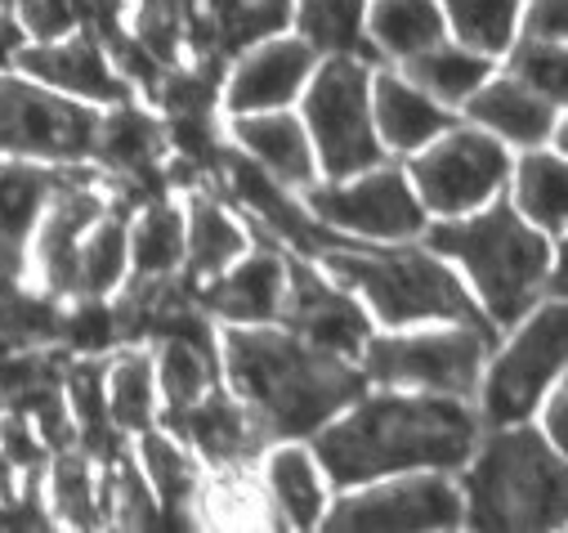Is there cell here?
<instances>
[{"mask_svg": "<svg viewBox=\"0 0 568 533\" xmlns=\"http://www.w3.org/2000/svg\"><path fill=\"white\" fill-rule=\"evenodd\" d=\"M479 431L457 394H372L314 431V457L336 489H358L403 471H457L479 449Z\"/></svg>", "mask_w": 568, "mask_h": 533, "instance_id": "6da1fadb", "label": "cell"}, {"mask_svg": "<svg viewBox=\"0 0 568 533\" xmlns=\"http://www.w3.org/2000/svg\"><path fill=\"white\" fill-rule=\"evenodd\" d=\"M224 372L237 404L268 444L314 435L367 394V376L354 368V359L327 354L296 332H273L260 323L224 332Z\"/></svg>", "mask_w": 568, "mask_h": 533, "instance_id": "7a4b0ae2", "label": "cell"}, {"mask_svg": "<svg viewBox=\"0 0 568 533\" xmlns=\"http://www.w3.org/2000/svg\"><path fill=\"white\" fill-rule=\"evenodd\" d=\"M318 260L327 264L332 279H341L345 288L363 292L372 301V310L381 314V323H389V328L453 319V323H466L484 341L497 345L493 319L470 301V292L462 288V279L448 270V264L435 251L345 242V247L323 251Z\"/></svg>", "mask_w": 568, "mask_h": 533, "instance_id": "3957f363", "label": "cell"}, {"mask_svg": "<svg viewBox=\"0 0 568 533\" xmlns=\"http://www.w3.org/2000/svg\"><path fill=\"white\" fill-rule=\"evenodd\" d=\"M420 233L435 255H457L470 270L493 328H510L528 310H537L541 283L550 274L555 255H550L541 229L519 220L510 198H497L484 215L448 220V224L420 229Z\"/></svg>", "mask_w": 568, "mask_h": 533, "instance_id": "277c9868", "label": "cell"}, {"mask_svg": "<svg viewBox=\"0 0 568 533\" xmlns=\"http://www.w3.org/2000/svg\"><path fill=\"white\" fill-rule=\"evenodd\" d=\"M466 511L475 529H559L564 524V457L541 435L519 426H493L484 449L470 453Z\"/></svg>", "mask_w": 568, "mask_h": 533, "instance_id": "5b68a950", "label": "cell"}, {"mask_svg": "<svg viewBox=\"0 0 568 533\" xmlns=\"http://www.w3.org/2000/svg\"><path fill=\"white\" fill-rule=\"evenodd\" d=\"M305 121L314 130L318 162L332 180H349L385 162V149L372 125V63L332 54L310 86Z\"/></svg>", "mask_w": 568, "mask_h": 533, "instance_id": "8992f818", "label": "cell"}, {"mask_svg": "<svg viewBox=\"0 0 568 533\" xmlns=\"http://www.w3.org/2000/svg\"><path fill=\"white\" fill-rule=\"evenodd\" d=\"M493 341H484L475 328L457 332H420V336H367L358 359L363 376L381 385H416L430 394H475L479 368Z\"/></svg>", "mask_w": 568, "mask_h": 533, "instance_id": "52a82bcc", "label": "cell"}, {"mask_svg": "<svg viewBox=\"0 0 568 533\" xmlns=\"http://www.w3.org/2000/svg\"><path fill=\"white\" fill-rule=\"evenodd\" d=\"M99 112L41 81L0 77V153L37 162H90Z\"/></svg>", "mask_w": 568, "mask_h": 533, "instance_id": "ba28073f", "label": "cell"}, {"mask_svg": "<svg viewBox=\"0 0 568 533\" xmlns=\"http://www.w3.org/2000/svg\"><path fill=\"white\" fill-rule=\"evenodd\" d=\"M532 314V310H528ZM564 301L550 296V305H541L524 328L519 336L501 350V359L493 363L488 372V385H484V426H519L537 413L541 394L555 385L559 368H564Z\"/></svg>", "mask_w": 568, "mask_h": 533, "instance_id": "9c48e42d", "label": "cell"}, {"mask_svg": "<svg viewBox=\"0 0 568 533\" xmlns=\"http://www.w3.org/2000/svg\"><path fill=\"white\" fill-rule=\"evenodd\" d=\"M305 207L354 238H376V242H407L425 229V207L412 193L407 175L398 167H372L358 171L349 184H327V189H305Z\"/></svg>", "mask_w": 568, "mask_h": 533, "instance_id": "30bf717a", "label": "cell"}, {"mask_svg": "<svg viewBox=\"0 0 568 533\" xmlns=\"http://www.w3.org/2000/svg\"><path fill=\"white\" fill-rule=\"evenodd\" d=\"M420 207H430L439 215H466L475 207H484L510 175V158L506 149L484 135L475 125L453 130L448 140H439L430 153L412 158L407 167Z\"/></svg>", "mask_w": 568, "mask_h": 533, "instance_id": "8fae6325", "label": "cell"}, {"mask_svg": "<svg viewBox=\"0 0 568 533\" xmlns=\"http://www.w3.org/2000/svg\"><path fill=\"white\" fill-rule=\"evenodd\" d=\"M462 520H466L462 489L448 475L430 471L341 497L336 511L327 515V529H457Z\"/></svg>", "mask_w": 568, "mask_h": 533, "instance_id": "7c38bea8", "label": "cell"}, {"mask_svg": "<svg viewBox=\"0 0 568 533\" xmlns=\"http://www.w3.org/2000/svg\"><path fill=\"white\" fill-rule=\"evenodd\" d=\"M220 180H224V189L242 202V211H246L251 220H260V229H264L277 247H292V251L305 255V260H318L323 251L354 242V238H345L341 229H332V224H323L318 215H310L264 167H255V162H251L246 153H237V149H224Z\"/></svg>", "mask_w": 568, "mask_h": 533, "instance_id": "4fadbf2b", "label": "cell"}, {"mask_svg": "<svg viewBox=\"0 0 568 533\" xmlns=\"http://www.w3.org/2000/svg\"><path fill=\"white\" fill-rule=\"evenodd\" d=\"M277 323L296 332L301 341H310L327 354H341V359H358L363 341L372 336L363 305L349 292L332 288L305 255L287 260V296H282Z\"/></svg>", "mask_w": 568, "mask_h": 533, "instance_id": "5bb4252c", "label": "cell"}, {"mask_svg": "<svg viewBox=\"0 0 568 533\" xmlns=\"http://www.w3.org/2000/svg\"><path fill=\"white\" fill-rule=\"evenodd\" d=\"M108 211V193L99 189V171H81L77 180L59 184L37 220V270L45 283V296L72 301L77 283V247L85 229Z\"/></svg>", "mask_w": 568, "mask_h": 533, "instance_id": "9a60e30c", "label": "cell"}, {"mask_svg": "<svg viewBox=\"0 0 568 533\" xmlns=\"http://www.w3.org/2000/svg\"><path fill=\"white\" fill-rule=\"evenodd\" d=\"M166 435H175L180 444L197 449L206 466L224 471V466H255V457L264 453V435L251 422V413L229 399L220 385H211L202 399L184 409H162V418H153Z\"/></svg>", "mask_w": 568, "mask_h": 533, "instance_id": "2e32d148", "label": "cell"}, {"mask_svg": "<svg viewBox=\"0 0 568 533\" xmlns=\"http://www.w3.org/2000/svg\"><path fill=\"white\" fill-rule=\"evenodd\" d=\"M14 68L37 77L41 86H54L59 94H81L94 103H130L134 86L112 68V59L103 54V46L94 41L90 28H81L72 41L59 37V46H37V50H19Z\"/></svg>", "mask_w": 568, "mask_h": 533, "instance_id": "e0dca14e", "label": "cell"}, {"mask_svg": "<svg viewBox=\"0 0 568 533\" xmlns=\"http://www.w3.org/2000/svg\"><path fill=\"white\" fill-rule=\"evenodd\" d=\"M81 171L77 162H0V274L23 279L28 242L50 193Z\"/></svg>", "mask_w": 568, "mask_h": 533, "instance_id": "ac0fdd59", "label": "cell"}, {"mask_svg": "<svg viewBox=\"0 0 568 533\" xmlns=\"http://www.w3.org/2000/svg\"><path fill=\"white\" fill-rule=\"evenodd\" d=\"M282 296H287V260H282V247H260L242 264H229L215 279L197 283L202 310L229 323H277Z\"/></svg>", "mask_w": 568, "mask_h": 533, "instance_id": "d6986e66", "label": "cell"}, {"mask_svg": "<svg viewBox=\"0 0 568 533\" xmlns=\"http://www.w3.org/2000/svg\"><path fill=\"white\" fill-rule=\"evenodd\" d=\"M292 23V0H197L184 46L193 54H220L224 63L246 54L255 41L277 37Z\"/></svg>", "mask_w": 568, "mask_h": 533, "instance_id": "ffe728a7", "label": "cell"}, {"mask_svg": "<svg viewBox=\"0 0 568 533\" xmlns=\"http://www.w3.org/2000/svg\"><path fill=\"white\" fill-rule=\"evenodd\" d=\"M318 50L310 41H268L260 50H251L229 86V108L233 112H268L292 103L305 86V77L314 72Z\"/></svg>", "mask_w": 568, "mask_h": 533, "instance_id": "44dd1931", "label": "cell"}, {"mask_svg": "<svg viewBox=\"0 0 568 533\" xmlns=\"http://www.w3.org/2000/svg\"><path fill=\"white\" fill-rule=\"evenodd\" d=\"M372 125L381 130L385 149L394 153H412L420 144H430L435 135L457 125L453 112H444L425 90H416L407 77H394V72H381L372 81Z\"/></svg>", "mask_w": 568, "mask_h": 533, "instance_id": "7402d4cb", "label": "cell"}, {"mask_svg": "<svg viewBox=\"0 0 568 533\" xmlns=\"http://www.w3.org/2000/svg\"><path fill=\"white\" fill-rule=\"evenodd\" d=\"M466 112H470V121H475V125L497 130L501 140L524 144V149H537V144H546V140H550L559 103H550L546 94L528 90L524 81H515V77L506 72L501 81L479 86V90L466 99Z\"/></svg>", "mask_w": 568, "mask_h": 533, "instance_id": "603a6c76", "label": "cell"}, {"mask_svg": "<svg viewBox=\"0 0 568 533\" xmlns=\"http://www.w3.org/2000/svg\"><path fill=\"white\" fill-rule=\"evenodd\" d=\"M233 140L246 149L255 167H264L277 184H314V153L305 125L287 112H242L233 121Z\"/></svg>", "mask_w": 568, "mask_h": 533, "instance_id": "cb8c5ba5", "label": "cell"}, {"mask_svg": "<svg viewBox=\"0 0 568 533\" xmlns=\"http://www.w3.org/2000/svg\"><path fill=\"white\" fill-rule=\"evenodd\" d=\"M139 453H144L149 484L158 493L166 529H193L197 524V484H202L197 462L184 453V444H175L171 435H158L153 426L139 431Z\"/></svg>", "mask_w": 568, "mask_h": 533, "instance_id": "d4e9b609", "label": "cell"}, {"mask_svg": "<svg viewBox=\"0 0 568 533\" xmlns=\"http://www.w3.org/2000/svg\"><path fill=\"white\" fill-rule=\"evenodd\" d=\"M242 251H246V233L229 220V211L211 193L193 189V202H189V238H184V264H180V270L193 283H206L220 270H229V264Z\"/></svg>", "mask_w": 568, "mask_h": 533, "instance_id": "484cf974", "label": "cell"}, {"mask_svg": "<svg viewBox=\"0 0 568 533\" xmlns=\"http://www.w3.org/2000/svg\"><path fill=\"white\" fill-rule=\"evenodd\" d=\"M367 32L381 59H412L444 41V14L435 0H376L367 14Z\"/></svg>", "mask_w": 568, "mask_h": 533, "instance_id": "4316f807", "label": "cell"}, {"mask_svg": "<svg viewBox=\"0 0 568 533\" xmlns=\"http://www.w3.org/2000/svg\"><path fill=\"white\" fill-rule=\"evenodd\" d=\"M134 229L125 238V260H134L130 279H162L184 264V215L171 198H153L134 211Z\"/></svg>", "mask_w": 568, "mask_h": 533, "instance_id": "83f0119b", "label": "cell"}, {"mask_svg": "<svg viewBox=\"0 0 568 533\" xmlns=\"http://www.w3.org/2000/svg\"><path fill=\"white\" fill-rule=\"evenodd\" d=\"M273 524L282 529H314L323 515V480L314 471V457L301 449H277L268 457V480H264Z\"/></svg>", "mask_w": 568, "mask_h": 533, "instance_id": "f1b7e54d", "label": "cell"}, {"mask_svg": "<svg viewBox=\"0 0 568 533\" xmlns=\"http://www.w3.org/2000/svg\"><path fill=\"white\" fill-rule=\"evenodd\" d=\"M403 77H407L416 90L430 94L435 103H466V99L484 86L488 59L475 54V50H466V46L439 41V46H430V50L403 59Z\"/></svg>", "mask_w": 568, "mask_h": 533, "instance_id": "f546056e", "label": "cell"}, {"mask_svg": "<svg viewBox=\"0 0 568 533\" xmlns=\"http://www.w3.org/2000/svg\"><path fill=\"white\" fill-rule=\"evenodd\" d=\"M363 6L367 0H296V28L323 54H349L376 63V46L363 37Z\"/></svg>", "mask_w": 568, "mask_h": 533, "instance_id": "4dcf8cb0", "label": "cell"}, {"mask_svg": "<svg viewBox=\"0 0 568 533\" xmlns=\"http://www.w3.org/2000/svg\"><path fill=\"white\" fill-rule=\"evenodd\" d=\"M130 215L108 207L81 238L77 247V283H72V301L81 296H108L121 274H125V238H130Z\"/></svg>", "mask_w": 568, "mask_h": 533, "instance_id": "1f68e13d", "label": "cell"}, {"mask_svg": "<svg viewBox=\"0 0 568 533\" xmlns=\"http://www.w3.org/2000/svg\"><path fill=\"white\" fill-rule=\"evenodd\" d=\"M68 310L54 296H32L23 279L0 274V341L10 345H63Z\"/></svg>", "mask_w": 568, "mask_h": 533, "instance_id": "d6a6232c", "label": "cell"}, {"mask_svg": "<svg viewBox=\"0 0 568 533\" xmlns=\"http://www.w3.org/2000/svg\"><path fill=\"white\" fill-rule=\"evenodd\" d=\"M108 418L116 431L139 435L153 426V359L144 350H125L116 363H108Z\"/></svg>", "mask_w": 568, "mask_h": 533, "instance_id": "836d02e7", "label": "cell"}, {"mask_svg": "<svg viewBox=\"0 0 568 533\" xmlns=\"http://www.w3.org/2000/svg\"><path fill=\"white\" fill-rule=\"evenodd\" d=\"M50 484H54V511L63 524H77V529H99L103 524V511H99V471L94 462L72 444V449H59L50 453Z\"/></svg>", "mask_w": 568, "mask_h": 533, "instance_id": "e575fe53", "label": "cell"}, {"mask_svg": "<svg viewBox=\"0 0 568 533\" xmlns=\"http://www.w3.org/2000/svg\"><path fill=\"white\" fill-rule=\"evenodd\" d=\"M193 14H197V0H134L130 37L162 68H175L184 59V37H189Z\"/></svg>", "mask_w": 568, "mask_h": 533, "instance_id": "d590c367", "label": "cell"}, {"mask_svg": "<svg viewBox=\"0 0 568 533\" xmlns=\"http://www.w3.org/2000/svg\"><path fill=\"white\" fill-rule=\"evenodd\" d=\"M564 193H568V180H564V162L555 153L524 158L519 184H515V211H524L528 224L559 233L564 229Z\"/></svg>", "mask_w": 568, "mask_h": 533, "instance_id": "8d00e7d4", "label": "cell"}, {"mask_svg": "<svg viewBox=\"0 0 568 533\" xmlns=\"http://www.w3.org/2000/svg\"><path fill=\"white\" fill-rule=\"evenodd\" d=\"M444 6H448L457 37L466 41V50H475V54L510 50L515 23H519V0H444Z\"/></svg>", "mask_w": 568, "mask_h": 533, "instance_id": "74e56055", "label": "cell"}, {"mask_svg": "<svg viewBox=\"0 0 568 533\" xmlns=\"http://www.w3.org/2000/svg\"><path fill=\"white\" fill-rule=\"evenodd\" d=\"M211 385H220V359L202 354L189 341L166 336L162 341V394H166V409L193 404V399H202Z\"/></svg>", "mask_w": 568, "mask_h": 533, "instance_id": "f35d334b", "label": "cell"}, {"mask_svg": "<svg viewBox=\"0 0 568 533\" xmlns=\"http://www.w3.org/2000/svg\"><path fill=\"white\" fill-rule=\"evenodd\" d=\"M510 77L550 103H564V41H510Z\"/></svg>", "mask_w": 568, "mask_h": 533, "instance_id": "ab89813d", "label": "cell"}, {"mask_svg": "<svg viewBox=\"0 0 568 533\" xmlns=\"http://www.w3.org/2000/svg\"><path fill=\"white\" fill-rule=\"evenodd\" d=\"M63 345L72 354H103L116 345L112 336V305L108 296H81L72 310H68V323H63Z\"/></svg>", "mask_w": 568, "mask_h": 533, "instance_id": "60d3db41", "label": "cell"}, {"mask_svg": "<svg viewBox=\"0 0 568 533\" xmlns=\"http://www.w3.org/2000/svg\"><path fill=\"white\" fill-rule=\"evenodd\" d=\"M19 14L23 32H32L37 41H59L90 23V0H19Z\"/></svg>", "mask_w": 568, "mask_h": 533, "instance_id": "b9f144b4", "label": "cell"}, {"mask_svg": "<svg viewBox=\"0 0 568 533\" xmlns=\"http://www.w3.org/2000/svg\"><path fill=\"white\" fill-rule=\"evenodd\" d=\"M0 449H6V457L14 462V471L41 480L45 466H50V449L45 440L37 435V426L28 422V413L19 409H0Z\"/></svg>", "mask_w": 568, "mask_h": 533, "instance_id": "7bdbcfd3", "label": "cell"}, {"mask_svg": "<svg viewBox=\"0 0 568 533\" xmlns=\"http://www.w3.org/2000/svg\"><path fill=\"white\" fill-rule=\"evenodd\" d=\"M0 529H54L50 511L41 506V480L23 475V489L0 502Z\"/></svg>", "mask_w": 568, "mask_h": 533, "instance_id": "ee69618b", "label": "cell"}, {"mask_svg": "<svg viewBox=\"0 0 568 533\" xmlns=\"http://www.w3.org/2000/svg\"><path fill=\"white\" fill-rule=\"evenodd\" d=\"M568 28V0H532L528 19H524V37L528 41H564Z\"/></svg>", "mask_w": 568, "mask_h": 533, "instance_id": "f6af8a7d", "label": "cell"}, {"mask_svg": "<svg viewBox=\"0 0 568 533\" xmlns=\"http://www.w3.org/2000/svg\"><path fill=\"white\" fill-rule=\"evenodd\" d=\"M23 50V28L6 14V10H0V72H6L10 63H14V54Z\"/></svg>", "mask_w": 568, "mask_h": 533, "instance_id": "bcb514c9", "label": "cell"}, {"mask_svg": "<svg viewBox=\"0 0 568 533\" xmlns=\"http://www.w3.org/2000/svg\"><path fill=\"white\" fill-rule=\"evenodd\" d=\"M564 409H568V394L555 390V394H550V409H546V440H550L555 449H564Z\"/></svg>", "mask_w": 568, "mask_h": 533, "instance_id": "7dc6e473", "label": "cell"}, {"mask_svg": "<svg viewBox=\"0 0 568 533\" xmlns=\"http://www.w3.org/2000/svg\"><path fill=\"white\" fill-rule=\"evenodd\" d=\"M14 493V462L6 457V449H0V502H6Z\"/></svg>", "mask_w": 568, "mask_h": 533, "instance_id": "c3c4849f", "label": "cell"}, {"mask_svg": "<svg viewBox=\"0 0 568 533\" xmlns=\"http://www.w3.org/2000/svg\"><path fill=\"white\" fill-rule=\"evenodd\" d=\"M0 409H6V399H0Z\"/></svg>", "mask_w": 568, "mask_h": 533, "instance_id": "681fc988", "label": "cell"}, {"mask_svg": "<svg viewBox=\"0 0 568 533\" xmlns=\"http://www.w3.org/2000/svg\"><path fill=\"white\" fill-rule=\"evenodd\" d=\"M0 6H6V0H0Z\"/></svg>", "mask_w": 568, "mask_h": 533, "instance_id": "f907efd6", "label": "cell"}]
</instances>
